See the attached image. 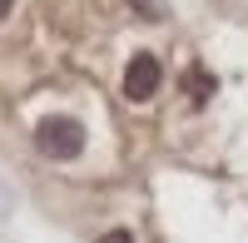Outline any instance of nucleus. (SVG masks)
<instances>
[{
  "mask_svg": "<svg viewBox=\"0 0 248 243\" xmlns=\"http://www.w3.org/2000/svg\"><path fill=\"white\" fill-rule=\"evenodd\" d=\"M35 149L45 159H75L85 149V129H79V119H65V114H50L35 124Z\"/></svg>",
  "mask_w": 248,
  "mask_h": 243,
  "instance_id": "obj_1",
  "label": "nucleus"
},
{
  "mask_svg": "<svg viewBox=\"0 0 248 243\" xmlns=\"http://www.w3.org/2000/svg\"><path fill=\"white\" fill-rule=\"evenodd\" d=\"M124 94H129L134 105L159 94V60L154 55H134L129 60V70H124Z\"/></svg>",
  "mask_w": 248,
  "mask_h": 243,
  "instance_id": "obj_2",
  "label": "nucleus"
},
{
  "mask_svg": "<svg viewBox=\"0 0 248 243\" xmlns=\"http://www.w3.org/2000/svg\"><path fill=\"white\" fill-rule=\"evenodd\" d=\"M189 94H194V105H203L214 94V75L209 70H189Z\"/></svg>",
  "mask_w": 248,
  "mask_h": 243,
  "instance_id": "obj_3",
  "label": "nucleus"
},
{
  "mask_svg": "<svg viewBox=\"0 0 248 243\" xmlns=\"http://www.w3.org/2000/svg\"><path fill=\"white\" fill-rule=\"evenodd\" d=\"M99 243H134V238L124 233V228H114V233H105V238H99Z\"/></svg>",
  "mask_w": 248,
  "mask_h": 243,
  "instance_id": "obj_4",
  "label": "nucleus"
},
{
  "mask_svg": "<svg viewBox=\"0 0 248 243\" xmlns=\"http://www.w3.org/2000/svg\"><path fill=\"white\" fill-rule=\"evenodd\" d=\"M10 5H15V0H0V15H10Z\"/></svg>",
  "mask_w": 248,
  "mask_h": 243,
  "instance_id": "obj_5",
  "label": "nucleus"
}]
</instances>
